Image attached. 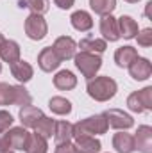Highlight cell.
I'll use <instances>...</instances> for the list:
<instances>
[{
  "label": "cell",
  "mask_w": 152,
  "mask_h": 153,
  "mask_svg": "<svg viewBox=\"0 0 152 153\" xmlns=\"http://www.w3.org/2000/svg\"><path fill=\"white\" fill-rule=\"evenodd\" d=\"M54 85L61 91H72L77 85V76L70 70H61L54 76Z\"/></svg>",
  "instance_id": "23"
},
{
  "label": "cell",
  "mask_w": 152,
  "mask_h": 153,
  "mask_svg": "<svg viewBox=\"0 0 152 153\" xmlns=\"http://www.w3.org/2000/svg\"><path fill=\"white\" fill-rule=\"evenodd\" d=\"M5 150H11L9 144H7V139L4 134H0V152H5Z\"/></svg>",
  "instance_id": "35"
},
{
  "label": "cell",
  "mask_w": 152,
  "mask_h": 153,
  "mask_svg": "<svg viewBox=\"0 0 152 153\" xmlns=\"http://www.w3.org/2000/svg\"><path fill=\"white\" fill-rule=\"evenodd\" d=\"M5 139L11 150H25L27 139H29V132L25 126H11L9 130H5Z\"/></svg>",
  "instance_id": "9"
},
{
  "label": "cell",
  "mask_w": 152,
  "mask_h": 153,
  "mask_svg": "<svg viewBox=\"0 0 152 153\" xmlns=\"http://www.w3.org/2000/svg\"><path fill=\"white\" fill-rule=\"evenodd\" d=\"M136 57H138V50H136L134 46H131V45L120 46V48H116V52H114V62H116V66H120V68H129V64H131Z\"/></svg>",
  "instance_id": "18"
},
{
  "label": "cell",
  "mask_w": 152,
  "mask_h": 153,
  "mask_svg": "<svg viewBox=\"0 0 152 153\" xmlns=\"http://www.w3.org/2000/svg\"><path fill=\"white\" fill-rule=\"evenodd\" d=\"M90 7L95 14L108 16L116 9V0H90Z\"/></svg>",
  "instance_id": "26"
},
{
  "label": "cell",
  "mask_w": 152,
  "mask_h": 153,
  "mask_svg": "<svg viewBox=\"0 0 152 153\" xmlns=\"http://www.w3.org/2000/svg\"><path fill=\"white\" fill-rule=\"evenodd\" d=\"M20 45L13 39H5L4 45L0 46V59L7 64H13L20 59Z\"/></svg>",
  "instance_id": "19"
},
{
  "label": "cell",
  "mask_w": 152,
  "mask_h": 153,
  "mask_svg": "<svg viewBox=\"0 0 152 153\" xmlns=\"http://www.w3.org/2000/svg\"><path fill=\"white\" fill-rule=\"evenodd\" d=\"M113 148L116 153H132L134 150V137L127 134L125 130H120L118 134L113 135Z\"/></svg>",
  "instance_id": "17"
},
{
  "label": "cell",
  "mask_w": 152,
  "mask_h": 153,
  "mask_svg": "<svg viewBox=\"0 0 152 153\" xmlns=\"http://www.w3.org/2000/svg\"><path fill=\"white\" fill-rule=\"evenodd\" d=\"M100 34H102L104 41H109V43H114V41L120 39L118 23H116V18L113 14L102 16V20H100Z\"/></svg>",
  "instance_id": "14"
},
{
  "label": "cell",
  "mask_w": 152,
  "mask_h": 153,
  "mask_svg": "<svg viewBox=\"0 0 152 153\" xmlns=\"http://www.w3.org/2000/svg\"><path fill=\"white\" fill-rule=\"evenodd\" d=\"M48 109L57 116H66L72 112V102L65 96H52L48 100Z\"/></svg>",
  "instance_id": "24"
},
{
  "label": "cell",
  "mask_w": 152,
  "mask_h": 153,
  "mask_svg": "<svg viewBox=\"0 0 152 153\" xmlns=\"http://www.w3.org/2000/svg\"><path fill=\"white\" fill-rule=\"evenodd\" d=\"M54 153H75V146L74 143H61V144H56Z\"/></svg>",
  "instance_id": "33"
},
{
  "label": "cell",
  "mask_w": 152,
  "mask_h": 153,
  "mask_svg": "<svg viewBox=\"0 0 152 153\" xmlns=\"http://www.w3.org/2000/svg\"><path fill=\"white\" fill-rule=\"evenodd\" d=\"M0 73H2V62H0Z\"/></svg>",
  "instance_id": "40"
},
{
  "label": "cell",
  "mask_w": 152,
  "mask_h": 153,
  "mask_svg": "<svg viewBox=\"0 0 152 153\" xmlns=\"http://www.w3.org/2000/svg\"><path fill=\"white\" fill-rule=\"evenodd\" d=\"M127 107L129 111L136 112V114H141L145 111H150L152 109V87L147 85L140 91H134L127 96Z\"/></svg>",
  "instance_id": "4"
},
{
  "label": "cell",
  "mask_w": 152,
  "mask_h": 153,
  "mask_svg": "<svg viewBox=\"0 0 152 153\" xmlns=\"http://www.w3.org/2000/svg\"><path fill=\"white\" fill-rule=\"evenodd\" d=\"M31 103H32V96H31V93L23 87V84L14 85V105L25 107V105H31Z\"/></svg>",
  "instance_id": "29"
},
{
  "label": "cell",
  "mask_w": 152,
  "mask_h": 153,
  "mask_svg": "<svg viewBox=\"0 0 152 153\" xmlns=\"http://www.w3.org/2000/svg\"><path fill=\"white\" fill-rule=\"evenodd\" d=\"M134 137V150L140 153H152V126L141 125L138 126Z\"/></svg>",
  "instance_id": "11"
},
{
  "label": "cell",
  "mask_w": 152,
  "mask_h": 153,
  "mask_svg": "<svg viewBox=\"0 0 152 153\" xmlns=\"http://www.w3.org/2000/svg\"><path fill=\"white\" fill-rule=\"evenodd\" d=\"M23 29H25L27 38L32 39V41H41V39L47 38V34H48L47 20H45L41 14H32V13H31V14L25 18Z\"/></svg>",
  "instance_id": "5"
},
{
  "label": "cell",
  "mask_w": 152,
  "mask_h": 153,
  "mask_svg": "<svg viewBox=\"0 0 152 153\" xmlns=\"http://www.w3.org/2000/svg\"><path fill=\"white\" fill-rule=\"evenodd\" d=\"M70 23H72V27L79 30V32H88L91 27H93V18H91V14L88 13V11H75V13H72V16H70Z\"/></svg>",
  "instance_id": "20"
},
{
  "label": "cell",
  "mask_w": 152,
  "mask_h": 153,
  "mask_svg": "<svg viewBox=\"0 0 152 153\" xmlns=\"http://www.w3.org/2000/svg\"><path fill=\"white\" fill-rule=\"evenodd\" d=\"M108 130H109V125L104 114H95L86 119H81L79 123L74 125V137L75 135H102Z\"/></svg>",
  "instance_id": "2"
},
{
  "label": "cell",
  "mask_w": 152,
  "mask_h": 153,
  "mask_svg": "<svg viewBox=\"0 0 152 153\" xmlns=\"http://www.w3.org/2000/svg\"><path fill=\"white\" fill-rule=\"evenodd\" d=\"M129 75L132 76L134 80L138 82H143V80H149L152 75V64L147 57H136L131 64H129Z\"/></svg>",
  "instance_id": "8"
},
{
  "label": "cell",
  "mask_w": 152,
  "mask_h": 153,
  "mask_svg": "<svg viewBox=\"0 0 152 153\" xmlns=\"http://www.w3.org/2000/svg\"><path fill=\"white\" fill-rule=\"evenodd\" d=\"M104 117L108 119V125L114 128V130H129L132 125H134V119L132 116L123 112L122 109H109L106 112H102Z\"/></svg>",
  "instance_id": "6"
},
{
  "label": "cell",
  "mask_w": 152,
  "mask_h": 153,
  "mask_svg": "<svg viewBox=\"0 0 152 153\" xmlns=\"http://www.w3.org/2000/svg\"><path fill=\"white\" fill-rule=\"evenodd\" d=\"M34 130H36V134L41 135L43 139H50L54 135V130H56V119L43 116L38 121V125L34 126Z\"/></svg>",
  "instance_id": "27"
},
{
  "label": "cell",
  "mask_w": 152,
  "mask_h": 153,
  "mask_svg": "<svg viewBox=\"0 0 152 153\" xmlns=\"http://www.w3.org/2000/svg\"><path fill=\"white\" fill-rule=\"evenodd\" d=\"M43 111L39 109V107H34V105H25V107H22L20 109V121H22V126H25V128H34L36 125H38V121L43 117Z\"/></svg>",
  "instance_id": "15"
},
{
  "label": "cell",
  "mask_w": 152,
  "mask_h": 153,
  "mask_svg": "<svg viewBox=\"0 0 152 153\" xmlns=\"http://www.w3.org/2000/svg\"><path fill=\"white\" fill-rule=\"evenodd\" d=\"M14 123V117L7 111H0V134H4L5 130H9Z\"/></svg>",
  "instance_id": "32"
},
{
  "label": "cell",
  "mask_w": 152,
  "mask_h": 153,
  "mask_svg": "<svg viewBox=\"0 0 152 153\" xmlns=\"http://www.w3.org/2000/svg\"><path fill=\"white\" fill-rule=\"evenodd\" d=\"M0 153H14L13 150H5V152H0Z\"/></svg>",
  "instance_id": "39"
},
{
  "label": "cell",
  "mask_w": 152,
  "mask_h": 153,
  "mask_svg": "<svg viewBox=\"0 0 152 153\" xmlns=\"http://www.w3.org/2000/svg\"><path fill=\"white\" fill-rule=\"evenodd\" d=\"M86 91H88L90 98H93L95 102H109L118 91V84L114 78L108 75L93 76L88 80Z\"/></svg>",
  "instance_id": "1"
},
{
  "label": "cell",
  "mask_w": 152,
  "mask_h": 153,
  "mask_svg": "<svg viewBox=\"0 0 152 153\" xmlns=\"http://www.w3.org/2000/svg\"><path fill=\"white\" fill-rule=\"evenodd\" d=\"M27 9H31L32 14H45L50 9V2L48 0H27Z\"/></svg>",
  "instance_id": "30"
},
{
  "label": "cell",
  "mask_w": 152,
  "mask_h": 153,
  "mask_svg": "<svg viewBox=\"0 0 152 153\" xmlns=\"http://www.w3.org/2000/svg\"><path fill=\"white\" fill-rule=\"evenodd\" d=\"M75 153H100L102 144L95 135H75L74 137Z\"/></svg>",
  "instance_id": "12"
},
{
  "label": "cell",
  "mask_w": 152,
  "mask_h": 153,
  "mask_svg": "<svg viewBox=\"0 0 152 153\" xmlns=\"http://www.w3.org/2000/svg\"><path fill=\"white\" fill-rule=\"evenodd\" d=\"M125 2H129V4H136V2H140V0H125Z\"/></svg>",
  "instance_id": "38"
},
{
  "label": "cell",
  "mask_w": 152,
  "mask_h": 153,
  "mask_svg": "<svg viewBox=\"0 0 152 153\" xmlns=\"http://www.w3.org/2000/svg\"><path fill=\"white\" fill-rule=\"evenodd\" d=\"M116 23H118L120 38H123V39H134L136 34L140 32L138 22L132 16H129V14H122L120 18H116Z\"/></svg>",
  "instance_id": "13"
},
{
  "label": "cell",
  "mask_w": 152,
  "mask_h": 153,
  "mask_svg": "<svg viewBox=\"0 0 152 153\" xmlns=\"http://www.w3.org/2000/svg\"><path fill=\"white\" fill-rule=\"evenodd\" d=\"M81 48V52H88V53H104L106 48H108V41L104 39H99V38H84L81 39V43L77 45Z\"/></svg>",
  "instance_id": "22"
},
{
  "label": "cell",
  "mask_w": 152,
  "mask_h": 153,
  "mask_svg": "<svg viewBox=\"0 0 152 153\" xmlns=\"http://www.w3.org/2000/svg\"><path fill=\"white\" fill-rule=\"evenodd\" d=\"M9 66H11V75L14 76L20 84H25V82H29L34 76V68L23 59H18L16 62H13Z\"/></svg>",
  "instance_id": "16"
},
{
  "label": "cell",
  "mask_w": 152,
  "mask_h": 153,
  "mask_svg": "<svg viewBox=\"0 0 152 153\" xmlns=\"http://www.w3.org/2000/svg\"><path fill=\"white\" fill-rule=\"evenodd\" d=\"M47 150H48V143H47V139H43L41 135H38V134L34 132V134L29 135L23 152L25 153H47Z\"/></svg>",
  "instance_id": "25"
},
{
  "label": "cell",
  "mask_w": 152,
  "mask_h": 153,
  "mask_svg": "<svg viewBox=\"0 0 152 153\" xmlns=\"http://www.w3.org/2000/svg\"><path fill=\"white\" fill-rule=\"evenodd\" d=\"M18 7H22V9H27V0H18Z\"/></svg>",
  "instance_id": "36"
},
{
  "label": "cell",
  "mask_w": 152,
  "mask_h": 153,
  "mask_svg": "<svg viewBox=\"0 0 152 153\" xmlns=\"http://www.w3.org/2000/svg\"><path fill=\"white\" fill-rule=\"evenodd\" d=\"M74 61H75V68L82 73L84 78H93L97 76L99 70L102 68V59L100 55L97 53H88V52H79L74 55Z\"/></svg>",
  "instance_id": "3"
},
{
  "label": "cell",
  "mask_w": 152,
  "mask_h": 153,
  "mask_svg": "<svg viewBox=\"0 0 152 153\" xmlns=\"http://www.w3.org/2000/svg\"><path fill=\"white\" fill-rule=\"evenodd\" d=\"M136 39H138V45L140 46H143V48H149L152 45V29H143V30H140L138 34H136Z\"/></svg>",
  "instance_id": "31"
},
{
  "label": "cell",
  "mask_w": 152,
  "mask_h": 153,
  "mask_svg": "<svg viewBox=\"0 0 152 153\" xmlns=\"http://www.w3.org/2000/svg\"><path fill=\"white\" fill-rule=\"evenodd\" d=\"M52 50L56 52V55H57V57L61 59V62H63V61L74 59V55H75V52H77V43L74 41V38H70V36H61V38H57L54 41Z\"/></svg>",
  "instance_id": "7"
},
{
  "label": "cell",
  "mask_w": 152,
  "mask_h": 153,
  "mask_svg": "<svg viewBox=\"0 0 152 153\" xmlns=\"http://www.w3.org/2000/svg\"><path fill=\"white\" fill-rule=\"evenodd\" d=\"M38 66L41 71L45 73H52L61 66V59L56 55V52L52 50V46H45L38 53Z\"/></svg>",
  "instance_id": "10"
},
{
  "label": "cell",
  "mask_w": 152,
  "mask_h": 153,
  "mask_svg": "<svg viewBox=\"0 0 152 153\" xmlns=\"http://www.w3.org/2000/svg\"><path fill=\"white\" fill-rule=\"evenodd\" d=\"M0 105H14V85L0 82Z\"/></svg>",
  "instance_id": "28"
},
{
  "label": "cell",
  "mask_w": 152,
  "mask_h": 153,
  "mask_svg": "<svg viewBox=\"0 0 152 153\" xmlns=\"http://www.w3.org/2000/svg\"><path fill=\"white\" fill-rule=\"evenodd\" d=\"M74 2H75V0H54V4H56L59 9H70V7L74 5Z\"/></svg>",
  "instance_id": "34"
},
{
  "label": "cell",
  "mask_w": 152,
  "mask_h": 153,
  "mask_svg": "<svg viewBox=\"0 0 152 153\" xmlns=\"http://www.w3.org/2000/svg\"><path fill=\"white\" fill-rule=\"evenodd\" d=\"M4 41H5V38H4V34H2V32H0V46H2V45H4Z\"/></svg>",
  "instance_id": "37"
},
{
  "label": "cell",
  "mask_w": 152,
  "mask_h": 153,
  "mask_svg": "<svg viewBox=\"0 0 152 153\" xmlns=\"http://www.w3.org/2000/svg\"><path fill=\"white\" fill-rule=\"evenodd\" d=\"M72 139H74V125L70 121H56V130H54L56 144L72 143Z\"/></svg>",
  "instance_id": "21"
}]
</instances>
